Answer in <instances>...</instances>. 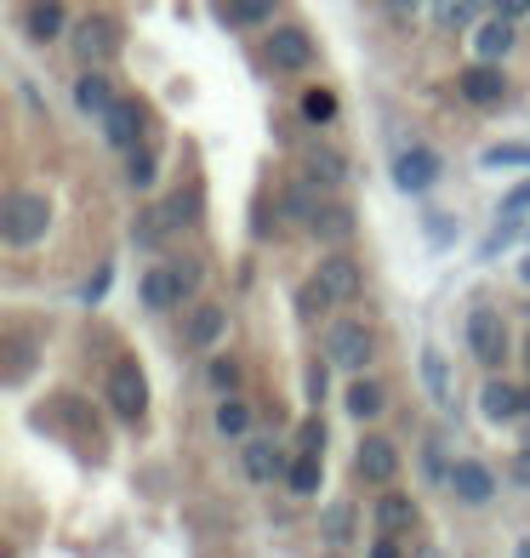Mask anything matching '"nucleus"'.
<instances>
[{"label":"nucleus","instance_id":"nucleus-1","mask_svg":"<svg viewBox=\"0 0 530 558\" xmlns=\"http://www.w3.org/2000/svg\"><path fill=\"white\" fill-rule=\"evenodd\" d=\"M46 228H52V199L35 194V189H12L7 199H0V240L7 245H35L46 240Z\"/></svg>","mask_w":530,"mask_h":558},{"label":"nucleus","instance_id":"nucleus-2","mask_svg":"<svg viewBox=\"0 0 530 558\" xmlns=\"http://www.w3.org/2000/svg\"><path fill=\"white\" fill-rule=\"evenodd\" d=\"M104 399H109V411H115L120 422H143V416H148V383H143L137 360H120V365L109 371Z\"/></svg>","mask_w":530,"mask_h":558},{"label":"nucleus","instance_id":"nucleus-3","mask_svg":"<svg viewBox=\"0 0 530 558\" xmlns=\"http://www.w3.org/2000/svg\"><path fill=\"white\" fill-rule=\"evenodd\" d=\"M468 353L485 371H496L502 360H508V319H502L496 308H473L468 314Z\"/></svg>","mask_w":530,"mask_h":558},{"label":"nucleus","instance_id":"nucleus-4","mask_svg":"<svg viewBox=\"0 0 530 558\" xmlns=\"http://www.w3.org/2000/svg\"><path fill=\"white\" fill-rule=\"evenodd\" d=\"M325 353H332V365H342V371H365L376 360V337L360 319H342V325H332V337H325Z\"/></svg>","mask_w":530,"mask_h":558},{"label":"nucleus","instance_id":"nucleus-5","mask_svg":"<svg viewBox=\"0 0 530 558\" xmlns=\"http://www.w3.org/2000/svg\"><path fill=\"white\" fill-rule=\"evenodd\" d=\"M74 52H81L86 69L109 63V58L120 52V23H115V17H86L81 29H74Z\"/></svg>","mask_w":530,"mask_h":558},{"label":"nucleus","instance_id":"nucleus-6","mask_svg":"<svg viewBox=\"0 0 530 558\" xmlns=\"http://www.w3.org/2000/svg\"><path fill=\"white\" fill-rule=\"evenodd\" d=\"M353 473H360L365 485H394V473H399V450H394V439L371 434L360 450H353Z\"/></svg>","mask_w":530,"mask_h":558},{"label":"nucleus","instance_id":"nucleus-7","mask_svg":"<svg viewBox=\"0 0 530 558\" xmlns=\"http://www.w3.org/2000/svg\"><path fill=\"white\" fill-rule=\"evenodd\" d=\"M268 63L274 69H286V74H302L314 63V40L309 29H297V23H286V29H274L268 35Z\"/></svg>","mask_w":530,"mask_h":558},{"label":"nucleus","instance_id":"nucleus-8","mask_svg":"<svg viewBox=\"0 0 530 558\" xmlns=\"http://www.w3.org/2000/svg\"><path fill=\"white\" fill-rule=\"evenodd\" d=\"M457 92L468 97V104H479V109H496L502 97H508V81H502V69H496V63L479 58L473 69H462V74H457Z\"/></svg>","mask_w":530,"mask_h":558},{"label":"nucleus","instance_id":"nucleus-9","mask_svg":"<svg viewBox=\"0 0 530 558\" xmlns=\"http://www.w3.org/2000/svg\"><path fill=\"white\" fill-rule=\"evenodd\" d=\"M450 496L457 501H468V507H485L491 496H496V473L485 468V462H450Z\"/></svg>","mask_w":530,"mask_h":558},{"label":"nucleus","instance_id":"nucleus-10","mask_svg":"<svg viewBox=\"0 0 530 558\" xmlns=\"http://www.w3.org/2000/svg\"><path fill=\"white\" fill-rule=\"evenodd\" d=\"M394 183L406 189V194L434 189L439 183V155H434V148H406V155L394 160Z\"/></svg>","mask_w":530,"mask_h":558},{"label":"nucleus","instance_id":"nucleus-11","mask_svg":"<svg viewBox=\"0 0 530 558\" xmlns=\"http://www.w3.org/2000/svg\"><path fill=\"white\" fill-rule=\"evenodd\" d=\"M320 286L325 291H332L337 302H353V296H360L365 291V279H360V263H353V257H342V251H332V257H320Z\"/></svg>","mask_w":530,"mask_h":558},{"label":"nucleus","instance_id":"nucleus-12","mask_svg":"<svg viewBox=\"0 0 530 558\" xmlns=\"http://www.w3.org/2000/svg\"><path fill=\"white\" fill-rule=\"evenodd\" d=\"M183 279H177V268L171 263H160V268H148L143 274V308H155V314H171V308H183Z\"/></svg>","mask_w":530,"mask_h":558},{"label":"nucleus","instance_id":"nucleus-13","mask_svg":"<svg viewBox=\"0 0 530 558\" xmlns=\"http://www.w3.org/2000/svg\"><path fill=\"white\" fill-rule=\"evenodd\" d=\"M104 137L115 148H137V137H143V104L137 97H115V109L104 114Z\"/></svg>","mask_w":530,"mask_h":558},{"label":"nucleus","instance_id":"nucleus-14","mask_svg":"<svg viewBox=\"0 0 530 558\" xmlns=\"http://www.w3.org/2000/svg\"><path fill=\"white\" fill-rule=\"evenodd\" d=\"M245 478L251 485H274V478H286V456L274 439H245Z\"/></svg>","mask_w":530,"mask_h":558},{"label":"nucleus","instance_id":"nucleus-15","mask_svg":"<svg viewBox=\"0 0 530 558\" xmlns=\"http://www.w3.org/2000/svg\"><path fill=\"white\" fill-rule=\"evenodd\" d=\"M422 383H427V393H434L439 411H457V376H450L439 348H422Z\"/></svg>","mask_w":530,"mask_h":558},{"label":"nucleus","instance_id":"nucleus-16","mask_svg":"<svg viewBox=\"0 0 530 558\" xmlns=\"http://www.w3.org/2000/svg\"><path fill=\"white\" fill-rule=\"evenodd\" d=\"M74 104H81V114H97L104 120L109 109H115V81L104 69H86L81 81H74Z\"/></svg>","mask_w":530,"mask_h":558},{"label":"nucleus","instance_id":"nucleus-17","mask_svg":"<svg viewBox=\"0 0 530 558\" xmlns=\"http://www.w3.org/2000/svg\"><path fill=\"white\" fill-rule=\"evenodd\" d=\"M302 177H309V183H320V189H342L348 183V160L337 155V148H309V155H302Z\"/></svg>","mask_w":530,"mask_h":558},{"label":"nucleus","instance_id":"nucleus-18","mask_svg":"<svg viewBox=\"0 0 530 558\" xmlns=\"http://www.w3.org/2000/svg\"><path fill=\"white\" fill-rule=\"evenodd\" d=\"M473 52L485 58V63H496V58H508L514 52V17H491V23H479L473 29Z\"/></svg>","mask_w":530,"mask_h":558},{"label":"nucleus","instance_id":"nucleus-19","mask_svg":"<svg viewBox=\"0 0 530 558\" xmlns=\"http://www.w3.org/2000/svg\"><path fill=\"white\" fill-rule=\"evenodd\" d=\"M23 35H29L35 46L58 40L63 35V7H58V0H29V12H23Z\"/></svg>","mask_w":530,"mask_h":558},{"label":"nucleus","instance_id":"nucleus-20","mask_svg":"<svg viewBox=\"0 0 530 558\" xmlns=\"http://www.w3.org/2000/svg\"><path fill=\"white\" fill-rule=\"evenodd\" d=\"M222 331H229V308H212V302H200L189 314V348H217Z\"/></svg>","mask_w":530,"mask_h":558},{"label":"nucleus","instance_id":"nucleus-21","mask_svg":"<svg viewBox=\"0 0 530 558\" xmlns=\"http://www.w3.org/2000/svg\"><path fill=\"white\" fill-rule=\"evenodd\" d=\"M376 530H383V536H406V530H417V501L411 496H383L376 501Z\"/></svg>","mask_w":530,"mask_h":558},{"label":"nucleus","instance_id":"nucleus-22","mask_svg":"<svg viewBox=\"0 0 530 558\" xmlns=\"http://www.w3.org/2000/svg\"><path fill=\"white\" fill-rule=\"evenodd\" d=\"M479 411H485V422H514V416H525V393H514L508 383H485Z\"/></svg>","mask_w":530,"mask_h":558},{"label":"nucleus","instance_id":"nucleus-23","mask_svg":"<svg viewBox=\"0 0 530 558\" xmlns=\"http://www.w3.org/2000/svg\"><path fill=\"white\" fill-rule=\"evenodd\" d=\"M320 478H325V473H320V456L302 450L297 462L286 468V490H291V496H320Z\"/></svg>","mask_w":530,"mask_h":558},{"label":"nucleus","instance_id":"nucleus-24","mask_svg":"<svg viewBox=\"0 0 530 558\" xmlns=\"http://www.w3.org/2000/svg\"><path fill=\"white\" fill-rule=\"evenodd\" d=\"M383 404H388V393L376 388V383H365V376H360V383L348 388V416H360V422H371V416H383Z\"/></svg>","mask_w":530,"mask_h":558},{"label":"nucleus","instance_id":"nucleus-25","mask_svg":"<svg viewBox=\"0 0 530 558\" xmlns=\"http://www.w3.org/2000/svg\"><path fill=\"white\" fill-rule=\"evenodd\" d=\"M309 228H314L320 240H332V245H342V240L353 234V211H348V206H320V217H314Z\"/></svg>","mask_w":530,"mask_h":558},{"label":"nucleus","instance_id":"nucleus-26","mask_svg":"<svg viewBox=\"0 0 530 558\" xmlns=\"http://www.w3.org/2000/svg\"><path fill=\"white\" fill-rule=\"evenodd\" d=\"M155 177H160V166H155L148 148H125V183H132V189H155Z\"/></svg>","mask_w":530,"mask_h":558},{"label":"nucleus","instance_id":"nucleus-27","mask_svg":"<svg viewBox=\"0 0 530 558\" xmlns=\"http://www.w3.org/2000/svg\"><path fill=\"white\" fill-rule=\"evenodd\" d=\"M274 0H222V23H268Z\"/></svg>","mask_w":530,"mask_h":558},{"label":"nucleus","instance_id":"nucleus-28","mask_svg":"<svg viewBox=\"0 0 530 558\" xmlns=\"http://www.w3.org/2000/svg\"><path fill=\"white\" fill-rule=\"evenodd\" d=\"M332 302H337V296H332V291H325V286H320V274H314V279H309V286H302V291H297V314H302V319H320L325 308H332Z\"/></svg>","mask_w":530,"mask_h":558},{"label":"nucleus","instance_id":"nucleus-29","mask_svg":"<svg viewBox=\"0 0 530 558\" xmlns=\"http://www.w3.org/2000/svg\"><path fill=\"white\" fill-rule=\"evenodd\" d=\"M302 120H309V125H325V120H337V97L325 92V86L302 92Z\"/></svg>","mask_w":530,"mask_h":558},{"label":"nucleus","instance_id":"nucleus-30","mask_svg":"<svg viewBox=\"0 0 530 558\" xmlns=\"http://www.w3.org/2000/svg\"><path fill=\"white\" fill-rule=\"evenodd\" d=\"M320 530H325V542H348L353 536V507L348 501H337V507H325V519H320Z\"/></svg>","mask_w":530,"mask_h":558},{"label":"nucleus","instance_id":"nucleus-31","mask_svg":"<svg viewBox=\"0 0 530 558\" xmlns=\"http://www.w3.org/2000/svg\"><path fill=\"white\" fill-rule=\"evenodd\" d=\"M320 183H297L291 194H286V211L297 217V222H314L320 217V194H314Z\"/></svg>","mask_w":530,"mask_h":558},{"label":"nucleus","instance_id":"nucleus-32","mask_svg":"<svg viewBox=\"0 0 530 558\" xmlns=\"http://www.w3.org/2000/svg\"><path fill=\"white\" fill-rule=\"evenodd\" d=\"M473 7L479 0H434V23L439 29H462V23L473 17Z\"/></svg>","mask_w":530,"mask_h":558},{"label":"nucleus","instance_id":"nucleus-33","mask_svg":"<svg viewBox=\"0 0 530 558\" xmlns=\"http://www.w3.org/2000/svg\"><path fill=\"white\" fill-rule=\"evenodd\" d=\"M245 427H251V411H245V404L229 393V399L217 404V434H245Z\"/></svg>","mask_w":530,"mask_h":558},{"label":"nucleus","instance_id":"nucleus-34","mask_svg":"<svg viewBox=\"0 0 530 558\" xmlns=\"http://www.w3.org/2000/svg\"><path fill=\"white\" fill-rule=\"evenodd\" d=\"M479 166H485V171H496V166H530V148H514V143L485 148V155H479Z\"/></svg>","mask_w":530,"mask_h":558},{"label":"nucleus","instance_id":"nucleus-35","mask_svg":"<svg viewBox=\"0 0 530 558\" xmlns=\"http://www.w3.org/2000/svg\"><path fill=\"white\" fill-rule=\"evenodd\" d=\"M166 228H171L166 211H143V222L132 228V240H137V245H160V240H166Z\"/></svg>","mask_w":530,"mask_h":558},{"label":"nucleus","instance_id":"nucleus-36","mask_svg":"<svg viewBox=\"0 0 530 558\" xmlns=\"http://www.w3.org/2000/svg\"><path fill=\"white\" fill-rule=\"evenodd\" d=\"M7 353H12V360H7V383H23V376H29V337H12Z\"/></svg>","mask_w":530,"mask_h":558},{"label":"nucleus","instance_id":"nucleus-37","mask_svg":"<svg viewBox=\"0 0 530 558\" xmlns=\"http://www.w3.org/2000/svg\"><path fill=\"white\" fill-rule=\"evenodd\" d=\"M297 450H309V456H325V422L320 416H309L297 427Z\"/></svg>","mask_w":530,"mask_h":558},{"label":"nucleus","instance_id":"nucleus-38","mask_svg":"<svg viewBox=\"0 0 530 558\" xmlns=\"http://www.w3.org/2000/svg\"><path fill=\"white\" fill-rule=\"evenodd\" d=\"M194 206H200L194 194H171V206H166V222H171V228H189V222H194Z\"/></svg>","mask_w":530,"mask_h":558},{"label":"nucleus","instance_id":"nucleus-39","mask_svg":"<svg viewBox=\"0 0 530 558\" xmlns=\"http://www.w3.org/2000/svg\"><path fill=\"white\" fill-rule=\"evenodd\" d=\"M234 383H240V371H234L229 360H212V388H217V393H234Z\"/></svg>","mask_w":530,"mask_h":558},{"label":"nucleus","instance_id":"nucleus-40","mask_svg":"<svg viewBox=\"0 0 530 558\" xmlns=\"http://www.w3.org/2000/svg\"><path fill=\"white\" fill-rule=\"evenodd\" d=\"M302 383H309V399L320 404V399H325V383H332V371H325V365L314 360V365H309V376H302Z\"/></svg>","mask_w":530,"mask_h":558},{"label":"nucleus","instance_id":"nucleus-41","mask_svg":"<svg viewBox=\"0 0 530 558\" xmlns=\"http://www.w3.org/2000/svg\"><path fill=\"white\" fill-rule=\"evenodd\" d=\"M530 211V183H519L508 199H502V217H525Z\"/></svg>","mask_w":530,"mask_h":558},{"label":"nucleus","instance_id":"nucleus-42","mask_svg":"<svg viewBox=\"0 0 530 558\" xmlns=\"http://www.w3.org/2000/svg\"><path fill=\"white\" fill-rule=\"evenodd\" d=\"M171 268H177V279H183V291L194 296V291H200V263H189V257H183V263H171Z\"/></svg>","mask_w":530,"mask_h":558},{"label":"nucleus","instance_id":"nucleus-43","mask_svg":"<svg viewBox=\"0 0 530 558\" xmlns=\"http://www.w3.org/2000/svg\"><path fill=\"white\" fill-rule=\"evenodd\" d=\"M104 291H109V268H97V274H92V286L81 291V302H97V296H104Z\"/></svg>","mask_w":530,"mask_h":558},{"label":"nucleus","instance_id":"nucleus-44","mask_svg":"<svg viewBox=\"0 0 530 558\" xmlns=\"http://www.w3.org/2000/svg\"><path fill=\"white\" fill-rule=\"evenodd\" d=\"M427 234H434V240H439V245H445V240H450V222H445V211H434V217H427Z\"/></svg>","mask_w":530,"mask_h":558},{"label":"nucleus","instance_id":"nucleus-45","mask_svg":"<svg viewBox=\"0 0 530 558\" xmlns=\"http://www.w3.org/2000/svg\"><path fill=\"white\" fill-rule=\"evenodd\" d=\"M496 12H502V17H525L530 0H496Z\"/></svg>","mask_w":530,"mask_h":558},{"label":"nucleus","instance_id":"nucleus-46","mask_svg":"<svg viewBox=\"0 0 530 558\" xmlns=\"http://www.w3.org/2000/svg\"><path fill=\"white\" fill-rule=\"evenodd\" d=\"M371 558H399V547H394V536H383V542H376V547H371Z\"/></svg>","mask_w":530,"mask_h":558},{"label":"nucleus","instance_id":"nucleus-47","mask_svg":"<svg viewBox=\"0 0 530 558\" xmlns=\"http://www.w3.org/2000/svg\"><path fill=\"white\" fill-rule=\"evenodd\" d=\"M417 12V0H394V17H411Z\"/></svg>","mask_w":530,"mask_h":558},{"label":"nucleus","instance_id":"nucleus-48","mask_svg":"<svg viewBox=\"0 0 530 558\" xmlns=\"http://www.w3.org/2000/svg\"><path fill=\"white\" fill-rule=\"evenodd\" d=\"M514 558H530V542H519V547H514Z\"/></svg>","mask_w":530,"mask_h":558},{"label":"nucleus","instance_id":"nucleus-49","mask_svg":"<svg viewBox=\"0 0 530 558\" xmlns=\"http://www.w3.org/2000/svg\"><path fill=\"white\" fill-rule=\"evenodd\" d=\"M519 274H525V279H530V257H525V263H519Z\"/></svg>","mask_w":530,"mask_h":558},{"label":"nucleus","instance_id":"nucleus-50","mask_svg":"<svg viewBox=\"0 0 530 558\" xmlns=\"http://www.w3.org/2000/svg\"><path fill=\"white\" fill-rule=\"evenodd\" d=\"M525 416H530V388H525Z\"/></svg>","mask_w":530,"mask_h":558},{"label":"nucleus","instance_id":"nucleus-51","mask_svg":"<svg viewBox=\"0 0 530 558\" xmlns=\"http://www.w3.org/2000/svg\"><path fill=\"white\" fill-rule=\"evenodd\" d=\"M525 365H530V342H525Z\"/></svg>","mask_w":530,"mask_h":558},{"label":"nucleus","instance_id":"nucleus-52","mask_svg":"<svg viewBox=\"0 0 530 558\" xmlns=\"http://www.w3.org/2000/svg\"><path fill=\"white\" fill-rule=\"evenodd\" d=\"M422 558H439V553H422Z\"/></svg>","mask_w":530,"mask_h":558}]
</instances>
